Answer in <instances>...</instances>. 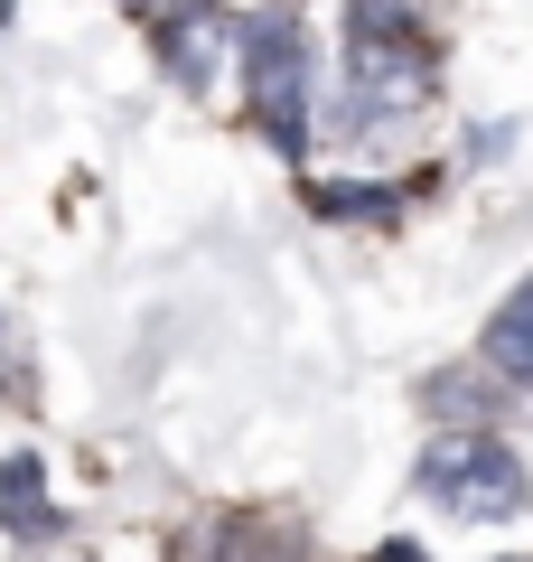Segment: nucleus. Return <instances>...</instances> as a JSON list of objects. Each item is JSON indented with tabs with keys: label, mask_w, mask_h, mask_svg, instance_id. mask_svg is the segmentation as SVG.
<instances>
[{
	"label": "nucleus",
	"mask_w": 533,
	"mask_h": 562,
	"mask_svg": "<svg viewBox=\"0 0 533 562\" xmlns=\"http://www.w3.org/2000/svg\"><path fill=\"white\" fill-rule=\"evenodd\" d=\"M365 562H431V553H421L412 535H394V543H375V553H365Z\"/></svg>",
	"instance_id": "obj_10"
},
{
	"label": "nucleus",
	"mask_w": 533,
	"mask_h": 562,
	"mask_svg": "<svg viewBox=\"0 0 533 562\" xmlns=\"http://www.w3.org/2000/svg\"><path fill=\"white\" fill-rule=\"evenodd\" d=\"M506 403H514V384L496 375L487 357H477V366H440V375L421 384V413H431L440 431H496Z\"/></svg>",
	"instance_id": "obj_4"
},
{
	"label": "nucleus",
	"mask_w": 533,
	"mask_h": 562,
	"mask_svg": "<svg viewBox=\"0 0 533 562\" xmlns=\"http://www.w3.org/2000/svg\"><path fill=\"white\" fill-rule=\"evenodd\" d=\"M0 394H10V375H0Z\"/></svg>",
	"instance_id": "obj_11"
},
{
	"label": "nucleus",
	"mask_w": 533,
	"mask_h": 562,
	"mask_svg": "<svg viewBox=\"0 0 533 562\" xmlns=\"http://www.w3.org/2000/svg\"><path fill=\"white\" fill-rule=\"evenodd\" d=\"M150 38H159V66H169L188 94H216L225 57H243V20L225 10V0H169V10L150 20Z\"/></svg>",
	"instance_id": "obj_3"
},
{
	"label": "nucleus",
	"mask_w": 533,
	"mask_h": 562,
	"mask_svg": "<svg viewBox=\"0 0 533 562\" xmlns=\"http://www.w3.org/2000/svg\"><path fill=\"white\" fill-rule=\"evenodd\" d=\"M0 535L20 543V553L66 543V506H47V469L29 460V450H10V460H0Z\"/></svg>",
	"instance_id": "obj_5"
},
{
	"label": "nucleus",
	"mask_w": 533,
	"mask_h": 562,
	"mask_svg": "<svg viewBox=\"0 0 533 562\" xmlns=\"http://www.w3.org/2000/svg\"><path fill=\"white\" fill-rule=\"evenodd\" d=\"M477 357H487L514 394H533V272L514 281L506 301H496V319H487V338H477Z\"/></svg>",
	"instance_id": "obj_7"
},
{
	"label": "nucleus",
	"mask_w": 533,
	"mask_h": 562,
	"mask_svg": "<svg viewBox=\"0 0 533 562\" xmlns=\"http://www.w3.org/2000/svg\"><path fill=\"white\" fill-rule=\"evenodd\" d=\"M243 94H253V132L272 140L281 169H309V140H318V47L299 0H272L243 20Z\"/></svg>",
	"instance_id": "obj_1"
},
{
	"label": "nucleus",
	"mask_w": 533,
	"mask_h": 562,
	"mask_svg": "<svg viewBox=\"0 0 533 562\" xmlns=\"http://www.w3.org/2000/svg\"><path fill=\"white\" fill-rule=\"evenodd\" d=\"M412 497L440 506V516H458V525H514L533 506V469L496 431H440L421 450V469H412Z\"/></svg>",
	"instance_id": "obj_2"
},
{
	"label": "nucleus",
	"mask_w": 533,
	"mask_h": 562,
	"mask_svg": "<svg viewBox=\"0 0 533 562\" xmlns=\"http://www.w3.org/2000/svg\"><path fill=\"white\" fill-rule=\"evenodd\" d=\"M506 150H514V122H487V132L468 140V160H506Z\"/></svg>",
	"instance_id": "obj_9"
},
{
	"label": "nucleus",
	"mask_w": 533,
	"mask_h": 562,
	"mask_svg": "<svg viewBox=\"0 0 533 562\" xmlns=\"http://www.w3.org/2000/svg\"><path fill=\"white\" fill-rule=\"evenodd\" d=\"M431 179H309V206L328 225H375V235H394L402 216H412V198Z\"/></svg>",
	"instance_id": "obj_6"
},
{
	"label": "nucleus",
	"mask_w": 533,
	"mask_h": 562,
	"mask_svg": "<svg viewBox=\"0 0 533 562\" xmlns=\"http://www.w3.org/2000/svg\"><path fill=\"white\" fill-rule=\"evenodd\" d=\"M347 38H431V0H347Z\"/></svg>",
	"instance_id": "obj_8"
}]
</instances>
